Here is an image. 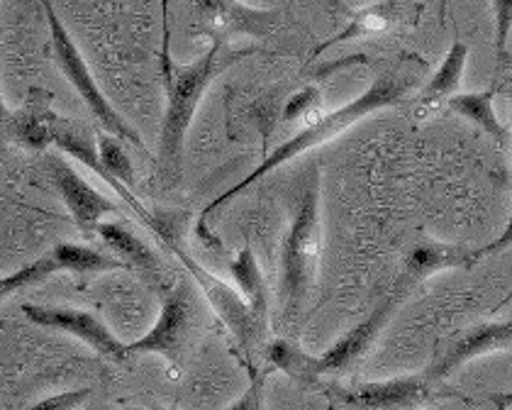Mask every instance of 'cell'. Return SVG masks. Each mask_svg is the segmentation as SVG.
Masks as SVG:
<instances>
[{"label": "cell", "instance_id": "277c9868", "mask_svg": "<svg viewBox=\"0 0 512 410\" xmlns=\"http://www.w3.org/2000/svg\"><path fill=\"white\" fill-rule=\"evenodd\" d=\"M44 13H47V22H49V32H52V52H54V62L61 69V74L69 79L71 86L76 88V93L86 101L91 113L96 115L103 125V130L108 135L118 137V140H125L130 144H135L137 149H144L142 137L137 135V130L132 125L125 123V118L113 108V103L105 98V93L100 91V86L93 79L91 69H88L86 59L76 47V42L71 40L69 30L64 27V22L59 20V15L54 13V8L49 3H44Z\"/></svg>", "mask_w": 512, "mask_h": 410}, {"label": "cell", "instance_id": "d6986e66", "mask_svg": "<svg viewBox=\"0 0 512 410\" xmlns=\"http://www.w3.org/2000/svg\"><path fill=\"white\" fill-rule=\"evenodd\" d=\"M49 259L57 264V269L71 271V274H103V271L127 269L122 259H113L91 247L74 245V242H59L54 252L49 254Z\"/></svg>", "mask_w": 512, "mask_h": 410}, {"label": "cell", "instance_id": "cb8c5ba5", "mask_svg": "<svg viewBox=\"0 0 512 410\" xmlns=\"http://www.w3.org/2000/svg\"><path fill=\"white\" fill-rule=\"evenodd\" d=\"M91 389H74V391H64L57 393V396H49L44 401L35 403L32 408L27 410H79L83 403L91 398Z\"/></svg>", "mask_w": 512, "mask_h": 410}, {"label": "cell", "instance_id": "4316f807", "mask_svg": "<svg viewBox=\"0 0 512 410\" xmlns=\"http://www.w3.org/2000/svg\"><path fill=\"white\" fill-rule=\"evenodd\" d=\"M225 410H264V376H256L242 398Z\"/></svg>", "mask_w": 512, "mask_h": 410}, {"label": "cell", "instance_id": "6da1fadb", "mask_svg": "<svg viewBox=\"0 0 512 410\" xmlns=\"http://www.w3.org/2000/svg\"><path fill=\"white\" fill-rule=\"evenodd\" d=\"M254 47L235 49L227 42L213 40L208 52L191 64H176L169 57V44L164 47V83H166V113L161 125L159 142V171L166 184H174L178 179L183 159V144H186L188 127L193 123L200 101L205 96V88L232 64L242 62L244 57H252Z\"/></svg>", "mask_w": 512, "mask_h": 410}, {"label": "cell", "instance_id": "ac0fdd59", "mask_svg": "<svg viewBox=\"0 0 512 410\" xmlns=\"http://www.w3.org/2000/svg\"><path fill=\"white\" fill-rule=\"evenodd\" d=\"M495 96H498V88H488V91L481 93H456V96L447 98V103L456 115L469 118L471 123H476L481 130H486L488 135H493L495 140L505 142V127L500 125L493 108Z\"/></svg>", "mask_w": 512, "mask_h": 410}, {"label": "cell", "instance_id": "30bf717a", "mask_svg": "<svg viewBox=\"0 0 512 410\" xmlns=\"http://www.w3.org/2000/svg\"><path fill=\"white\" fill-rule=\"evenodd\" d=\"M432 384L425 374L398 376L388 381H369L356 389H335L330 396L339 398V403L364 410H405L420 406L430 396Z\"/></svg>", "mask_w": 512, "mask_h": 410}, {"label": "cell", "instance_id": "83f0119b", "mask_svg": "<svg viewBox=\"0 0 512 410\" xmlns=\"http://www.w3.org/2000/svg\"><path fill=\"white\" fill-rule=\"evenodd\" d=\"M8 118H10V113H8V108H5L3 93H0V137H3L5 127H8Z\"/></svg>", "mask_w": 512, "mask_h": 410}, {"label": "cell", "instance_id": "2e32d148", "mask_svg": "<svg viewBox=\"0 0 512 410\" xmlns=\"http://www.w3.org/2000/svg\"><path fill=\"white\" fill-rule=\"evenodd\" d=\"M96 232L103 237V242L113 249L115 254H120L122 264H132V267L154 274L159 269V259L154 254V249L137 237L130 227L118 225V223H100Z\"/></svg>", "mask_w": 512, "mask_h": 410}, {"label": "cell", "instance_id": "ba28073f", "mask_svg": "<svg viewBox=\"0 0 512 410\" xmlns=\"http://www.w3.org/2000/svg\"><path fill=\"white\" fill-rule=\"evenodd\" d=\"M166 245H169L171 252L181 259V264L188 269V274L198 281L200 291L205 293V298H208L215 313L220 315L222 323L227 325V330L237 337L239 345H242L244 349L252 345L254 337L259 335V328H256L254 315H252V310H249L247 301L239 296L235 288L227 286L225 281L217 279L215 274H210V271H205L203 267H200L196 259H193L191 254L183 252V249L178 247L174 240H166Z\"/></svg>", "mask_w": 512, "mask_h": 410}, {"label": "cell", "instance_id": "603a6c76", "mask_svg": "<svg viewBox=\"0 0 512 410\" xmlns=\"http://www.w3.org/2000/svg\"><path fill=\"white\" fill-rule=\"evenodd\" d=\"M54 271H59L57 264H54L49 257H42L37 259V262L25 264V267L15 271V274L0 276V301H5V298H10L13 293L22 291V288L40 284V281L47 279V276H52Z\"/></svg>", "mask_w": 512, "mask_h": 410}, {"label": "cell", "instance_id": "ffe728a7", "mask_svg": "<svg viewBox=\"0 0 512 410\" xmlns=\"http://www.w3.org/2000/svg\"><path fill=\"white\" fill-rule=\"evenodd\" d=\"M466 62H469V47L464 42H454V47L449 49V54L444 57L442 66L437 69V74L432 76V81L427 83L422 98L425 103H437L444 98H452L459 91V83L464 79Z\"/></svg>", "mask_w": 512, "mask_h": 410}, {"label": "cell", "instance_id": "44dd1931", "mask_svg": "<svg viewBox=\"0 0 512 410\" xmlns=\"http://www.w3.org/2000/svg\"><path fill=\"white\" fill-rule=\"evenodd\" d=\"M266 359H269L271 367L281 369L283 374H288L291 379H296L298 384H317L315 374V357H310L308 352H303L298 345L288 340H274L266 349Z\"/></svg>", "mask_w": 512, "mask_h": 410}, {"label": "cell", "instance_id": "8992f818", "mask_svg": "<svg viewBox=\"0 0 512 410\" xmlns=\"http://www.w3.org/2000/svg\"><path fill=\"white\" fill-rule=\"evenodd\" d=\"M408 293H413V288L405 284L403 279H395L391 291L386 293V298L378 303L374 313H371L364 323L356 325V328L349 330L344 337H339L335 345L327 349L325 354L315 357L317 379H320L322 374H335V371L352 367L356 359L374 345L378 332L386 328V323L393 318V313L400 308V303L405 301Z\"/></svg>", "mask_w": 512, "mask_h": 410}, {"label": "cell", "instance_id": "3957f363", "mask_svg": "<svg viewBox=\"0 0 512 410\" xmlns=\"http://www.w3.org/2000/svg\"><path fill=\"white\" fill-rule=\"evenodd\" d=\"M322 252L320 230V174L313 171L308 186L300 193L293 210L291 227L281 252V320L283 325H298L315 291L317 264Z\"/></svg>", "mask_w": 512, "mask_h": 410}, {"label": "cell", "instance_id": "5bb4252c", "mask_svg": "<svg viewBox=\"0 0 512 410\" xmlns=\"http://www.w3.org/2000/svg\"><path fill=\"white\" fill-rule=\"evenodd\" d=\"M208 20V35L213 40L227 42L232 35H266L274 22L271 10H252L242 3H203L200 5Z\"/></svg>", "mask_w": 512, "mask_h": 410}, {"label": "cell", "instance_id": "9a60e30c", "mask_svg": "<svg viewBox=\"0 0 512 410\" xmlns=\"http://www.w3.org/2000/svg\"><path fill=\"white\" fill-rule=\"evenodd\" d=\"M230 271L232 279L237 281L239 288H242L244 301H247L249 310H252L256 328L261 332L266 325V318H269V288H266L264 274H261L252 247H242V252L237 254Z\"/></svg>", "mask_w": 512, "mask_h": 410}, {"label": "cell", "instance_id": "7402d4cb", "mask_svg": "<svg viewBox=\"0 0 512 410\" xmlns=\"http://www.w3.org/2000/svg\"><path fill=\"white\" fill-rule=\"evenodd\" d=\"M96 147H98V159L100 164H103V169L108 171L115 181H120L127 191H132L137 184L135 166H132L130 154L125 152V147H122L118 137L108 135V132H100Z\"/></svg>", "mask_w": 512, "mask_h": 410}, {"label": "cell", "instance_id": "7a4b0ae2", "mask_svg": "<svg viewBox=\"0 0 512 410\" xmlns=\"http://www.w3.org/2000/svg\"><path fill=\"white\" fill-rule=\"evenodd\" d=\"M405 93H408V83L395 79V76H381V79H378L374 86L369 88V91L361 93L356 101L342 105L339 110H332V113L322 115V118H317L310 125H305L303 130H300L298 135L293 137V140H288L286 144H281V147H276L274 152H271L269 157L261 162L259 169H254L252 174L247 176V179L239 181L235 188H230V191L222 193V196L215 198L213 203H208V208H205L203 213H200V218H198L200 237H203V240H208L210 245H213V237H210L208 230H205V220H208L210 213L220 210L227 201H232V198L239 196V193L247 191L249 186L256 184L259 179H264L266 174H271V171L278 169L281 164L291 162L293 157H300V154L317 147V144H322V142L332 140V137L342 135L344 130H349V127L359 123V120L366 118V115L378 113V110L388 108V105L400 103V101H403Z\"/></svg>", "mask_w": 512, "mask_h": 410}, {"label": "cell", "instance_id": "8fae6325", "mask_svg": "<svg viewBox=\"0 0 512 410\" xmlns=\"http://www.w3.org/2000/svg\"><path fill=\"white\" fill-rule=\"evenodd\" d=\"M52 144L57 149H61V152H64V154H69V157H74L76 162H81L83 166H88V169H91V171H96L100 179H103L105 184L113 188V191L118 193L122 201L130 205L132 210H135V213L144 220V223L152 227V230H157V232L161 230L159 220L154 218V215L149 213L147 208H144V203L139 201L135 193L127 191V188L122 186L120 181H115L113 176H110L108 171L103 169V164H100V159H98L96 140H93V137L88 135V132H83L81 127H76L74 123H69V120H61L59 118L57 123H54V130H52Z\"/></svg>", "mask_w": 512, "mask_h": 410}, {"label": "cell", "instance_id": "f1b7e54d", "mask_svg": "<svg viewBox=\"0 0 512 410\" xmlns=\"http://www.w3.org/2000/svg\"><path fill=\"white\" fill-rule=\"evenodd\" d=\"M130 410H139V408H130Z\"/></svg>", "mask_w": 512, "mask_h": 410}, {"label": "cell", "instance_id": "4fadbf2b", "mask_svg": "<svg viewBox=\"0 0 512 410\" xmlns=\"http://www.w3.org/2000/svg\"><path fill=\"white\" fill-rule=\"evenodd\" d=\"M57 115L52 110V96L42 88H30L25 108L20 113L10 115L5 130L13 132L20 144L30 149H44L52 144V130L57 123Z\"/></svg>", "mask_w": 512, "mask_h": 410}, {"label": "cell", "instance_id": "d4e9b609", "mask_svg": "<svg viewBox=\"0 0 512 410\" xmlns=\"http://www.w3.org/2000/svg\"><path fill=\"white\" fill-rule=\"evenodd\" d=\"M317 105H320V91H317L315 86H308L305 91L296 93V96L286 103V108H283V120L305 118V115L317 110Z\"/></svg>", "mask_w": 512, "mask_h": 410}, {"label": "cell", "instance_id": "484cf974", "mask_svg": "<svg viewBox=\"0 0 512 410\" xmlns=\"http://www.w3.org/2000/svg\"><path fill=\"white\" fill-rule=\"evenodd\" d=\"M493 8H495V18H498V40H495V49H498L500 64H505V49H508L512 5L508 3V0H500V3H495Z\"/></svg>", "mask_w": 512, "mask_h": 410}, {"label": "cell", "instance_id": "52a82bcc", "mask_svg": "<svg viewBox=\"0 0 512 410\" xmlns=\"http://www.w3.org/2000/svg\"><path fill=\"white\" fill-rule=\"evenodd\" d=\"M25 318H30L35 325L42 328L66 332V335L79 337L81 342H86L93 352H98L100 357L115 359V362H125V342H120L118 337L110 332L105 320H100L96 313H88V310H76L66 306H35V303H27L22 306Z\"/></svg>", "mask_w": 512, "mask_h": 410}, {"label": "cell", "instance_id": "7c38bea8", "mask_svg": "<svg viewBox=\"0 0 512 410\" xmlns=\"http://www.w3.org/2000/svg\"><path fill=\"white\" fill-rule=\"evenodd\" d=\"M512 342V325L510 323H488L478 325L466 335H461L459 340L452 342V347L432 364L430 371H427V381L434 384V381L447 379L449 374H454L456 369L464 367L471 359L483 357V354L493 352H510Z\"/></svg>", "mask_w": 512, "mask_h": 410}, {"label": "cell", "instance_id": "e0dca14e", "mask_svg": "<svg viewBox=\"0 0 512 410\" xmlns=\"http://www.w3.org/2000/svg\"><path fill=\"white\" fill-rule=\"evenodd\" d=\"M398 18V5L395 3H374V5H366L364 10H359V13H354L352 22H349L347 27H344L342 32L335 37H330L327 42H322L320 47L315 49L313 57L317 54L327 52L330 47H335V44L344 42V40H354V37H364V35H378V32H386L388 27L393 25V20Z\"/></svg>", "mask_w": 512, "mask_h": 410}, {"label": "cell", "instance_id": "9c48e42d", "mask_svg": "<svg viewBox=\"0 0 512 410\" xmlns=\"http://www.w3.org/2000/svg\"><path fill=\"white\" fill-rule=\"evenodd\" d=\"M49 171H52V181L57 191L64 198L66 208H69L71 218L79 225L83 235L96 232V227L103 223L105 215L118 213V203L105 198L103 193L96 191L86 179L64 159L52 157L49 159Z\"/></svg>", "mask_w": 512, "mask_h": 410}, {"label": "cell", "instance_id": "5b68a950", "mask_svg": "<svg viewBox=\"0 0 512 410\" xmlns=\"http://www.w3.org/2000/svg\"><path fill=\"white\" fill-rule=\"evenodd\" d=\"M193 323H196V301L186 284L171 288L161 303V313L154 328L139 340L125 345L127 357L135 354H161L169 362H181L183 349L188 345Z\"/></svg>", "mask_w": 512, "mask_h": 410}]
</instances>
